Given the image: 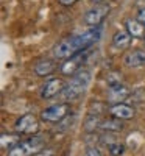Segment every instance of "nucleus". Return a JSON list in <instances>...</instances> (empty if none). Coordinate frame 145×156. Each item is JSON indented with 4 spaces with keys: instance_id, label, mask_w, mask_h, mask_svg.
Here are the masks:
<instances>
[{
    "instance_id": "1",
    "label": "nucleus",
    "mask_w": 145,
    "mask_h": 156,
    "mask_svg": "<svg viewBox=\"0 0 145 156\" xmlns=\"http://www.w3.org/2000/svg\"><path fill=\"white\" fill-rule=\"evenodd\" d=\"M89 83H90V73L87 70H78L73 75L72 81L62 89V92L59 95L62 100H73L81 92H84L86 87L89 86Z\"/></svg>"
},
{
    "instance_id": "2",
    "label": "nucleus",
    "mask_w": 145,
    "mask_h": 156,
    "mask_svg": "<svg viewBox=\"0 0 145 156\" xmlns=\"http://www.w3.org/2000/svg\"><path fill=\"white\" fill-rule=\"evenodd\" d=\"M83 50L84 47L80 41V36H70V37H65L62 41H59L53 47V55L58 59H67V58L76 56Z\"/></svg>"
},
{
    "instance_id": "3",
    "label": "nucleus",
    "mask_w": 145,
    "mask_h": 156,
    "mask_svg": "<svg viewBox=\"0 0 145 156\" xmlns=\"http://www.w3.org/2000/svg\"><path fill=\"white\" fill-rule=\"evenodd\" d=\"M44 150V139L39 136H33L27 140H22L19 144L8 151V156H31L37 154Z\"/></svg>"
},
{
    "instance_id": "4",
    "label": "nucleus",
    "mask_w": 145,
    "mask_h": 156,
    "mask_svg": "<svg viewBox=\"0 0 145 156\" xmlns=\"http://www.w3.org/2000/svg\"><path fill=\"white\" fill-rule=\"evenodd\" d=\"M109 5L108 3H100V5H95L94 8H90L89 11H86V14L83 17L84 23L89 25V27H100L101 22L106 19V16L109 14Z\"/></svg>"
},
{
    "instance_id": "5",
    "label": "nucleus",
    "mask_w": 145,
    "mask_h": 156,
    "mask_svg": "<svg viewBox=\"0 0 145 156\" xmlns=\"http://www.w3.org/2000/svg\"><path fill=\"white\" fill-rule=\"evenodd\" d=\"M70 108L67 103H58V105H53L50 108H45L42 112H41V119L44 122H50V123H56V122H61L65 115L69 114Z\"/></svg>"
},
{
    "instance_id": "6",
    "label": "nucleus",
    "mask_w": 145,
    "mask_h": 156,
    "mask_svg": "<svg viewBox=\"0 0 145 156\" xmlns=\"http://www.w3.org/2000/svg\"><path fill=\"white\" fill-rule=\"evenodd\" d=\"M39 129V122L34 114H25L16 122V131L23 134H34Z\"/></svg>"
},
{
    "instance_id": "7",
    "label": "nucleus",
    "mask_w": 145,
    "mask_h": 156,
    "mask_svg": "<svg viewBox=\"0 0 145 156\" xmlns=\"http://www.w3.org/2000/svg\"><path fill=\"white\" fill-rule=\"evenodd\" d=\"M129 95H131V90L126 86L117 84V86L109 87V90H108V101L112 103V105H118V103H123Z\"/></svg>"
},
{
    "instance_id": "8",
    "label": "nucleus",
    "mask_w": 145,
    "mask_h": 156,
    "mask_svg": "<svg viewBox=\"0 0 145 156\" xmlns=\"http://www.w3.org/2000/svg\"><path fill=\"white\" fill-rule=\"evenodd\" d=\"M65 87V84L59 80V78H51V80H48L44 87H42V98H53L55 95L61 94L62 89Z\"/></svg>"
},
{
    "instance_id": "9",
    "label": "nucleus",
    "mask_w": 145,
    "mask_h": 156,
    "mask_svg": "<svg viewBox=\"0 0 145 156\" xmlns=\"http://www.w3.org/2000/svg\"><path fill=\"white\" fill-rule=\"evenodd\" d=\"M111 114L115 117V119H120V120H128V119H133L134 115V108L126 105V103H118V105H112L111 106Z\"/></svg>"
},
{
    "instance_id": "10",
    "label": "nucleus",
    "mask_w": 145,
    "mask_h": 156,
    "mask_svg": "<svg viewBox=\"0 0 145 156\" xmlns=\"http://www.w3.org/2000/svg\"><path fill=\"white\" fill-rule=\"evenodd\" d=\"M125 64L128 67H139L145 64V50H133L125 56Z\"/></svg>"
},
{
    "instance_id": "11",
    "label": "nucleus",
    "mask_w": 145,
    "mask_h": 156,
    "mask_svg": "<svg viewBox=\"0 0 145 156\" xmlns=\"http://www.w3.org/2000/svg\"><path fill=\"white\" fill-rule=\"evenodd\" d=\"M80 55H76L70 59H65L61 66V73L62 75H75L78 70H80V66H81V61H80Z\"/></svg>"
},
{
    "instance_id": "12",
    "label": "nucleus",
    "mask_w": 145,
    "mask_h": 156,
    "mask_svg": "<svg viewBox=\"0 0 145 156\" xmlns=\"http://www.w3.org/2000/svg\"><path fill=\"white\" fill-rule=\"evenodd\" d=\"M56 69V62L53 59H42L36 64L34 67V72L37 76H47V75H51Z\"/></svg>"
},
{
    "instance_id": "13",
    "label": "nucleus",
    "mask_w": 145,
    "mask_h": 156,
    "mask_svg": "<svg viewBox=\"0 0 145 156\" xmlns=\"http://www.w3.org/2000/svg\"><path fill=\"white\" fill-rule=\"evenodd\" d=\"M131 34L128 33V31H117L115 34H114V37H112V44H114V47L115 48H126V47H129V44H131Z\"/></svg>"
},
{
    "instance_id": "14",
    "label": "nucleus",
    "mask_w": 145,
    "mask_h": 156,
    "mask_svg": "<svg viewBox=\"0 0 145 156\" xmlns=\"http://www.w3.org/2000/svg\"><path fill=\"white\" fill-rule=\"evenodd\" d=\"M126 31L131 34V37H143L145 27H143L140 22H137V20L128 19L126 20Z\"/></svg>"
},
{
    "instance_id": "15",
    "label": "nucleus",
    "mask_w": 145,
    "mask_h": 156,
    "mask_svg": "<svg viewBox=\"0 0 145 156\" xmlns=\"http://www.w3.org/2000/svg\"><path fill=\"white\" fill-rule=\"evenodd\" d=\"M19 142H20V137L17 134H2V137H0V145L3 148H8V151L14 148Z\"/></svg>"
},
{
    "instance_id": "16",
    "label": "nucleus",
    "mask_w": 145,
    "mask_h": 156,
    "mask_svg": "<svg viewBox=\"0 0 145 156\" xmlns=\"http://www.w3.org/2000/svg\"><path fill=\"white\" fill-rule=\"evenodd\" d=\"M100 128L101 129H108V131H120L123 128V123L120 122V119H106L100 122Z\"/></svg>"
},
{
    "instance_id": "17",
    "label": "nucleus",
    "mask_w": 145,
    "mask_h": 156,
    "mask_svg": "<svg viewBox=\"0 0 145 156\" xmlns=\"http://www.w3.org/2000/svg\"><path fill=\"white\" fill-rule=\"evenodd\" d=\"M108 150L112 156H122L123 151H125V145L123 144H117V142H114V144L108 145Z\"/></svg>"
},
{
    "instance_id": "18",
    "label": "nucleus",
    "mask_w": 145,
    "mask_h": 156,
    "mask_svg": "<svg viewBox=\"0 0 145 156\" xmlns=\"http://www.w3.org/2000/svg\"><path fill=\"white\" fill-rule=\"evenodd\" d=\"M84 126H86L87 131H92V129H95L97 126H100L98 117H97V115H89L87 120H86V123H84Z\"/></svg>"
},
{
    "instance_id": "19",
    "label": "nucleus",
    "mask_w": 145,
    "mask_h": 156,
    "mask_svg": "<svg viewBox=\"0 0 145 156\" xmlns=\"http://www.w3.org/2000/svg\"><path fill=\"white\" fill-rule=\"evenodd\" d=\"M136 20L137 22H140L143 27H145V8H142L139 12H137V17H136Z\"/></svg>"
},
{
    "instance_id": "20",
    "label": "nucleus",
    "mask_w": 145,
    "mask_h": 156,
    "mask_svg": "<svg viewBox=\"0 0 145 156\" xmlns=\"http://www.w3.org/2000/svg\"><path fill=\"white\" fill-rule=\"evenodd\" d=\"M87 156H101V153H100V150L95 148V147H89V148H87Z\"/></svg>"
},
{
    "instance_id": "21",
    "label": "nucleus",
    "mask_w": 145,
    "mask_h": 156,
    "mask_svg": "<svg viewBox=\"0 0 145 156\" xmlns=\"http://www.w3.org/2000/svg\"><path fill=\"white\" fill-rule=\"evenodd\" d=\"M58 2L61 3V5H64V6H70V5H73L76 0H58Z\"/></svg>"
},
{
    "instance_id": "22",
    "label": "nucleus",
    "mask_w": 145,
    "mask_h": 156,
    "mask_svg": "<svg viewBox=\"0 0 145 156\" xmlns=\"http://www.w3.org/2000/svg\"><path fill=\"white\" fill-rule=\"evenodd\" d=\"M92 2L97 3V5H100V3H103V2H104V0H92Z\"/></svg>"
}]
</instances>
